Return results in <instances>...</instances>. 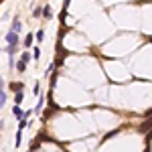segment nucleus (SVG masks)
Returning <instances> with one entry per match:
<instances>
[{
  "instance_id": "6e6552de",
  "label": "nucleus",
  "mask_w": 152,
  "mask_h": 152,
  "mask_svg": "<svg viewBox=\"0 0 152 152\" xmlns=\"http://www.w3.org/2000/svg\"><path fill=\"white\" fill-rule=\"evenodd\" d=\"M23 144V130H16V138H14V146L18 148Z\"/></svg>"
},
{
  "instance_id": "39448f33",
  "label": "nucleus",
  "mask_w": 152,
  "mask_h": 152,
  "mask_svg": "<svg viewBox=\"0 0 152 152\" xmlns=\"http://www.w3.org/2000/svg\"><path fill=\"white\" fill-rule=\"evenodd\" d=\"M24 102V94H23V89L20 91H14V105H20Z\"/></svg>"
},
{
  "instance_id": "4468645a",
  "label": "nucleus",
  "mask_w": 152,
  "mask_h": 152,
  "mask_svg": "<svg viewBox=\"0 0 152 152\" xmlns=\"http://www.w3.org/2000/svg\"><path fill=\"white\" fill-rule=\"evenodd\" d=\"M10 89L12 91H20L23 89V83H10Z\"/></svg>"
},
{
  "instance_id": "7ed1b4c3",
  "label": "nucleus",
  "mask_w": 152,
  "mask_h": 152,
  "mask_svg": "<svg viewBox=\"0 0 152 152\" xmlns=\"http://www.w3.org/2000/svg\"><path fill=\"white\" fill-rule=\"evenodd\" d=\"M53 16H55V12H53V8H51L49 4H45V6H43V18H45V20H51Z\"/></svg>"
},
{
  "instance_id": "f3484780",
  "label": "nucleus",
  "mask_w": 152,
  "mask_h": 152,
  "mask_svg": "<svg viewBox=\"0 0 152 152\" xmlns=\"http://www.w3.org/2000/svg\"><path fill=\"white\" fill-rule=\"evenodd\" d=\"M53 69H55V63H51V65H49L47 69H45V75H49V73H51Z\"/></svg>"
},
{
  "instance_id": "2eb2a0df",
  "label": "nucleus",
  "mask_w": 152,
  "mask_h": 152,
  "mask_svg": "<svg viewBox=\"0 0 152 152\" xmlns=\"http://www.w3.org/2000/svg\"><path fill=\"white\" fill-rule=\"evenodd\" d=\"M33 57H35V59H39V57H41V49H39V47H35V49H33Z\"/></svg>"
},
{
  "instance_id": "20e7f679",
  "label": "nucleus",
  "mask_w": 152,
  "mask_h": 152,
  "mask_svg": "<svg viewBox=\"0 0 152 152\" xmlns=\"http://www.w3.org/2000/svg\"><path fill=\"white\" fill-rule=\"evenodd\" d=\"M33 41H35V35H33V33H28V35L24 37V41H23L24 49H31V47H33Z\"/></svg>"
},
{
  "instance_id": "f257e3e1",
  "label": "nucleus",
  "mask_w": 152,
  "mask_h": 152,
  "mask_svg": "<svg viewBox=\"0 0 152 152\" xmlns=\"http://www.w3.org/2000/svg\"><path fill=\"white\" fill-rule=\"evenodd\" d=\"M4 39H6V45H18V35L12 33V31H8Z\"/></svg>"
},
{
  "instance_id": "a211bd4d",
  "label": "nucleus",
  "mask_w": 152,
  "mask_h": 152,
  "mask_svg": "<svg viewBox=\"0 0 152 152\" xmlns=\"http://www.w3.org/2000/svg\"><path fill=\"white\" fill-rule=\"evenodd\" d=\"M4 89V79H2V75H0V91Z\"/></svg>"
},
{
  "instance_id": "f03ea898",
  "label": "nucleus",
  "mask_w": 152,
  "mask_h": 152,
  "mask_svg": "<svg viewBox=\"0 0 152 152\" xmlns=\"http://www.w3.org/2000/svg\"><path fill=\"white\" fill-rule=\"evenodd\" d=\"M20 28H23V23H20V18H18V16H14V18H12V24H10V31L18 35V33H20Z\"/></svg>"
},
{
  "instance_id": "9d476101",
  "label": "nucleus",
  "mask_w": 152,
  "mask_h": 152,
  "mask_svg": "<svg viewBox=\"0 0 152 152\" xmlns=\"http://www.w3.org/2000/svg\"><path fill=\"white\" fill-rule=\"evenodd\" d=\"M6 99H8V95H6V91L2 89V91H0V110L6 105Z\"/></svg>"
},
{
  "instance_id": "423d86ee",
  "label": "nucleus",
  "mask_w": 152,
  "mask_h": 152,
  "mask_svg": "<svg viewBox=\"0 0 152 152\" xmlns=\"http://www.w3.org/2000/svg\"><path fill=\"white\" fill-rule=\"evenodd\" d=\"M23 107H20V105H14V107H12V116L16 118V120H20V118H23Z\"/></svg>"
},
{
  "instance_id": "6ab92c4d",
  "label": "nucleus",
  "mask_w": 152,
  "mask_h": 152,
  "mask_svg": "<svg viewBox=\"0 0 152 152\" xmlns=\"http://www.w3.org/2000/svg\"><path fill=\"white\" fill-rule=\"evenodd\" d=\"M4 128V120H0V130Z\"/></svg>"
},
{
  "instance_id": "1a4fd4ad",
  "label": "nucleus",
  "mask_w": 152,
  "mask_h": 152,
  "mask_svg": "<svg viewBox=\"0 0 152 152\" xmlns=\"http://www.w3.org/2000/svg\"><path fill=\"white\" fill-rule=\"evenodd\" d=\"M45 37H47V35H45V31H43V28H39V31L35 33V39L39 41V43H43V41H45Z\"/></svg>"
},
{
  "instance_id": "dca6fc26",
  "label": "nucleus",
  "mask_w": 152,
  "mask_h": 152,
  "mask_svg": "<svg viewBox=\"0 0 152 152\" xmlns=\"http://www.w3.org/2000/svg\"><path fill=\"white\" fill-rule=\"evenodd\" d=\"M43 104H45V99L41 97V99H39V104H37V107H35V112H41V107H43Z\"/></svg>"
},
{
  "instance_id": "9b49d317",
  "label": "nucleus",
  "mask_w": 152,
  "mask_h": 152,
  "mask_svg": "<svg viewBox=\"0 0 152 152\" xmlns=\"http://www.w3.org/2000/svg\"><path fill=\"white\" fill-rule=\"evenodd\" d=\"M41 14H43V6H37L33 10V18H41Z\"/></svg>"
},
{
  "instance_id": "0eeeda50",
  "label": "nucleus",
  "mask_w": 152,
  "mask_h": 152,
  "mask_svg": "<svg viewBox=\"0 0 152 152\" xmlns=\"http://www.w3.org/2000/svg\"><path fill=\"white\" fill-rule=\"evenodd\" d=\"M14 67H16V71H18V73H24V71H26V63H24V61H20V59H18V61H16V65H14Z\"/></svg>"
},
{
  "instance_id": "f8f14e48",
  "label": "nucleus",
  "mask_w": 152,
  "mask_h": 152,
  "mask_svg": "<svg viewBox=\"0 0 152 152\" xmlns=\"http://www.w3.org/2000/svg\"><path fill=\"white\" fill-rule=\"evenodd\" d=\"M31 59H33V55H31V53H28V51H24L23 55H20V61H24V63H28V61H31Z\"/></svg>"
},
{
  "instance_id": "ddd939ff",
  "label": "nucleus",
  "mask_w": 152,
  "mask_h": 152,
  "mask_svg": "<svg viewBox=\"0 0 152 152\" xmlns=\"http://www.w3.org/2000/svg\"><path fill=\"white\" fill-rule=\"evenodd\" d=\"M26 126H28V120H24V118H23V120H18V130H24Z\"/></svg>"
}]
</instances>
